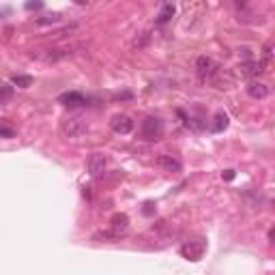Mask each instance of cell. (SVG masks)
I'll use <instances>...</instances> for the list:
<instances>
[{"label": "cell", "mask_w": 275, "mask_h": 275, "mask_svg": "<svg viewBox=\"0 0 275 275\" xmlns=\"http://www.w3.org/2000/svg\"><path fill=\"white\" fill-rule=\"evenodd\" d=\"M75 50H80V45H65V48L41 50L37 54V58H41L43 63H58V60H65V58H69V56H73Z\"/></svg>", "instance_id": "6da1fadb"}, {"label": "cell", "mask_w": 275, "mask_h": 275, "mask_svg": "<svg viewBox=\"0 0 275 275\" xmlns=\"http://www.w3.org/2000/svg\"><path fill=\"white\" fill-rule=\"evenodd\" d=\"M60 131H63V136H67V138H80L88 131V123L82 116H69L63 121Z\"/></svg>", "instance_id": "7a4b0ae2"}, {"label": "cell", "mask_w": 275, "mask_h": 275, "mask_svg": "<svg viewBox=\"0 0 275 275\" xmlns=\"http://www.w3.org/2000/svg\"><path fill=\"white\" fill-rule=\"evenodd\" d=\"M164 133V121L157 116H148L140 125V136L144 140H159Z\"/></svg>", "instance_id": "3957f363"}, {"label": "cell", "mask_w": 275, "mask_h": 275, "mask_svg": "<svg viewBox=\"0 0 275 275\" xmlns=\"http://www.w3.org/2000/svg\"><path fill=\"white\" fill-rule=\"evenodd\" d=\"M220 69L217 63L211 58V56H200L198 60H196V73H198L202 80H206V77H211L215 71Z\"/></svg>", "instance_id": "277c9868"}, {"label": "cell", "mask_w": 275, "mask_h": 275, "mask_svg": "<svg viewBox=\"0 0 275 275\" xmlns=\"http://www.w3.org/2000/svg\"><path fill=\"white\" fill-rule=\"evenodd\" d=\"M204 250H206V245L202 241H189V243H185V245L181 247V254H183V258L196 262V260H200L202 258Z\"/></svg>", "instance_id": "5b68a950"}, {"label": "cell", "mask_w": 275, "mask_h": 275, "mask_svg": "<svg viewBox=\"0 0 275 275\" xmlns=\"http://www.w3.org/2000/svg\"><path fill=\"white\" fill-rule=\"evenodd\" d=\"M88 172H91L92 176H99L106 172V165H108V159H106V155H101V153H92L91 157H88Z\"/></svg>", "instance_id": "8992f818"}, {"label": "cell", "mask_w": 275, "mask_h": 275, "mask_svg": "<svg viewBox=\"0 0 275 275\" xmlns=\"http://www.w3.org/2000/svg\"><path fill=\"white\" fill-rule=\"evenodd\" d=\"M133 129V121L125 114H121V116H114L112 118V131L114 133H121V136H127V133H131Z\"/></svg>", "instance_id": "52a82bcc"}, {"label": "cell", "mask_w": 275, "mask_h": 275, "mask_svg": "<svg viewBox=\"0 0 275 275\" xmlns=\"http://www.w3.org/2000/svg\"><path fill=\"white\" fill-rule=\"evenodd\" d=\"M58 101L63 103V106H69V108H80V106H86V97L82 95V92H65V95L58 97Z\"/></svg>", "instance_id": "ba28073f"}, {"label": "cell", "mask_w": 275, "mask_h": 275, "mask_svg": "<svg viewBox=\"0 0 275 275\" xmlns=\"http://www.w3.org/2000/svg\"><path fill=\"white\" fill-rule=\"evenodd\" d=\"M247 95H250L252 99H264V97H269V86L264 84V82L252 80L250 84H247Z\"/></svg>", "instance_id": "9c48e42d"}, {"label": "cell", "mask_w": 275, "mask_h": 275, "mask_svg": "<svg viewBox=\"0 0 275 275\" xmlns=\"http://www.w3.org/2000/svg\"><path fill=\"white\" fill-rule=\"evenodd\" d=\"M159 168H164L165 172H181V162L174 157H170V155H162V157L157 159Z\"/></svg>", "instance_id": "30bf717a"}, {"label": "cell", "mask_w": 275, "mask_h": 275, "mask_svg": "<svg viewBox=\"0 0 275 275\" xmlns=\"http://www.w3.org/2000/svg\"><path fill=\"white\" fill-rule=\"evenodd\" d=\"M129 228V217L125 213H116V215L112 217V230L116 232V235H123Z\"/></svg>", "instance_id": "8fae6325"}, {"label": "cell", "mask_w": 275, "mask_h": 275, "mask_svg": "<svg viewBox=\"0 0 275 275\" xmlns=\"http://www.w3.org/2000/svg\"><path fill=\"white\" fill-rule=\"evenodd\" d=\"M211 80H213V84H215L217 88H228L232 84V75L226 73V71H221V69H217L215 73L211 75Z\"/></svg>", "instance_id": "7c38bea8"}, {"label": "cell", "mask_w": 275, "mask_h": 275, "mask_svg": "<svg viewBox=\"0 0 275 275\" xmlns=\"http://www.w3.org/2000/svg\"><path fill=\"white\" fill-rule=\"evenodd\" d=\"M241 73L243 75H258V73H262V69H264V63H256V60H247V63H243L241 67Z\"/></svg>", "instance_id": "4fadbf2b"}, {"label": "cell", "mask_w": 275, "mask_h": 275, "mask_svg": "<svg viewBox=\"0 0 275 275\" xmlns=\"http://www.w3.org/2000/svg\"><path fill=\"white\" fill-rule=\"evenodd\" d=\"M172 15H174V4H164L157 15V24H168L172 19Z\"/></svg>", "instance_id": "5bb4252c"}, {"label": "cell", "mask_w": 275, "mask_h": 275, "mask_svg": "<svg viewBox=\"0 0 275 275\" xmlns=\"http://www.w3.org/2000/svg\"><path fill=\"white\" fill-rule=\"evenodd\" d=\"M228 127V116L224 112L215 114V123H213V131H224V129Z\"/></svg>", "instance_id": "9a60e30c"}, {"label": "cell", "mask_w": 275, "mask_h": 275, "mask_svg": "<svg viewBox=\"0 0 275 275\" xmlns=\"http://www.w3.org/2000/svg\"><path fill=\"white\" fill-rule=\"evenodd\" d=\"M13 84L19 86V88H28L33 84V77L30 75H13Z\"/></svg>", "instance_id": "2e32d148"}, {"label": "cell", "mask_w": 275, "mask_h": 275, "mask_svg": "<svg viewBox=\"0 0 275 275\" xmlns=\"http://www.w3.org/2000/svg\"><path fill=\"white\" fill-rule=\"evenodd\" d=\"M15 136V129L7 123H0V138H13Z\"/></svg>", "instance_id": "e0dca14e"}, {"label": "cell", "mask_w": 275, "mask_h": 275, "mask_svg": "<svg viewBox=\"0 0 275 275\" xmlns=\"http://www.w3.org/2000/svg\"><path fill=\"white\" fill-rule=\"evenodd\" d=\"M60 19V15L58 13H52V15H45V18H39L37 19V24L39 26H45V24H54V22H58Z\"/></svg>", "instance_id": "ac0fdd59"}, {"label": "cell", "mask_w": 275, "mask_h": 275, "mask_svg": "<svg viewBox=\"0 0 275 275\" xmlns=\"http://www.w3.org/2000/svg\"><path fill=\"white\" fill-rule=\"evenodd\" d=\"M13 95V88L11 86H0V101L2 99H9Z\"/></svg>", "instance_id": "d6986e66"}, {"label": "cell", "mask_w": 275, "mask_h": 275, "mask_svg": "<svg viewBox=\"0 0 275 275\" xmlns=\"http://www.w3.org/2000/svg\"><path fill=\"white\" fill-rule=\"evenodd\" d=\"M41 7H43L41 2H28L26 4V9H30V11H33V9H41Z\"/></svg>", "instance_id": "ffe728a7"}, {"label": "cell", "mask_w": 275, "mask_h": 275, "mask_svg": "<svg viewBox=\"0 0 275 275\" xmlns=\"http://www.w3.org/2000/svg\"><path fill=\"white\" fill-rule=\"evenodd\" d=\"M224 179H226V181H232V179H235V170H226V172H224Z\"/></svg>", "instance_id": "44dd1931"}, {"label": "cell", "mask_w": 275, "mask_h": 275, "mask_svg": "<svg viewBox=\"0 0 275 275\" xmlns=\"http://www.w3.org/2000/svg\"><path fill=\"white\" fill-rule=\"evenodd\" d=\"M144 213H147V215H150V213H153V204H150V202H147V204H144Z\"/></svg>", "instance_id": "7402d4cb"}]
</instances>
